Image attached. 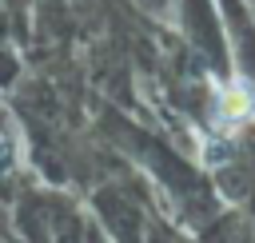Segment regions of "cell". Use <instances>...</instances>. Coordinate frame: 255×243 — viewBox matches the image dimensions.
Returning a JSON list of instances; mask_svg holds the SVG:
<instances>
[{"label":"cell","instance_id":"cell-1","mask_svg":"<svg viewBox=\"0 0 255 243\" xmlns=\"http://www.w3.org/2000/svg\"><path fill=\"white\" fill-rule=\"evenodd\" d=\"M251 112H255V100H251L243 80H231V84H223L215 92V127L235 131V127H243L251 120Z\"/></svg>","mask_w":255,"mask_h":243}]
</instances>
